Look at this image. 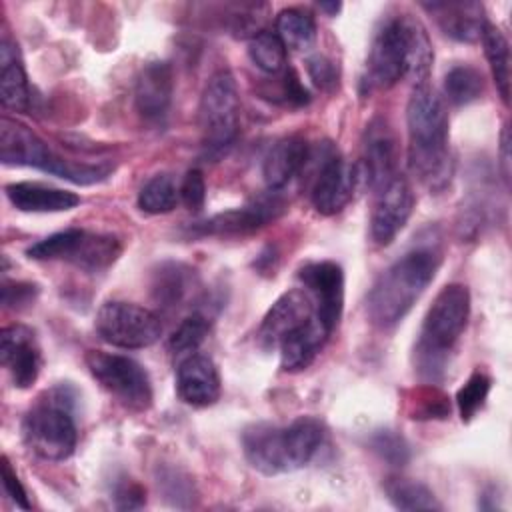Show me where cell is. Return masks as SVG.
Masks as SVG:
<instances>
[{"label":"cell","mask_w":512,"mask_h":512,"mask_svg":"<svg viewBox=\"0 0 512 512\" xmlns=\"http://www.w3.org/2000/svg\"><path fill=\"white\" fill-rule=\"evenodd\" d=\"M408 164L430 190H442L452 176L448 146V112L442 98L428 84L414 86L406 106Z\"/></svg>","instance_id":"6da1fadb"},{"label":"cell","mask_w":512,"mask_h":512,"mask_svg":"<svg viewBox=\"0 0 512 512\" xmlns=\"http://www.w3.org/2000/svg\"><path fill=\"white\" fill-rule=\"evenodd\" d=\"M434 60L432 42L422 22L410 14L388 18L376 32L368 54V80L372 86L390 88L400 78L426 84Z\"/></svg>","instance_id":"7a4b0ae2"},{"label":"cell","mask_w":512,"mask_h":512,"mask_svg":"<svg viewBox=\"0 0 512 512\" xmlns=\"http://www.w3.org/2000/svg\"><path fill=\"white\" fill-rule=\"evenodd\" d=\"M440 264L442 256L432 246L414 248L392 262L368 292L366 310L370 322L382 330L402 322L434 280Z\"/></svg>","instance_id":"3957f363"},{"label":"cell","mask_w":512,"mask_h":512,"mask_svg":"<svg viewBox=\"0 0 512 512\" xmlns=\"http://www.w3.org/2000/svg\"><path fill=\"white\" fill-rule=\"evenodd\" d=\"M470 316V292L464 284L444 286L432 300L414 348L416 368L424 378H438L462 336Z\"/></svg>","instance_id":"277c9868"},{"label":"cell","mask_w":512,"mask_h":512,"mask_svg":"<svg viewBox=\"0 0 512 512\" xmlns=\"http://www.w3.org/2000/svg\"><path fill=\"white\" fill-rule=\"evenodd\" d=\"M0 160L6 166H32L74 184H94L112 172L106 164L92 166L60 158L26 124L6 116L0 120Z\"/></svg>","instance_id":"5b68a950"},{"label":"cell","mask_w":512,"mask_h":512,"mask_svg":"<svg viewBox=\"0 0 512 512\" xmlns=\"http://www.w3.org/2000/svg\"><path fill=\"white\" fill-rule=\"evenodd\" d=\"M68 400L66 392L52 390L46 400H40L24 416V442L42 460H66L76 448L78 430Z\"/></svg>","instance_id":"8992f818"},{"label":"cell","mask_w":512,"mask_h":512,"mask_svg":"<svg viewBox=\"0 0 512 512\" xmlns=\"http://www.w3.org/2000/svg\"><path fill=\"white\" fill-rule=\"evenodd\" d=\"M198 118L206 152H226L236 140L240 122V98L230 70H218L210 76L202 90Z\"/></svg>","instance_id":"52a82bcc"},{"label":"cell","mask_w":512,"mask_h":512,"mask_svg":"<svg viewBox=\"0 0 512 512\" xmlns=\"http://www.w3.org/2000/svg\"><path fill=\"white\" fill-rule=\"evenodd\" d=\"M120 252L122 244L116 236L78 228L56 232L26 250L32 260H66L86 272L106 270L116 262Z\"/></svg>","instance_id":"ba28073f"},{"label":"cell","mask_w":512,"mask_h":512,"mask_svg":"<svg viewBox=\"0 0 512 512\" xmlns=\"http://www.w3.org/2000/svg\"><path fill=\"white\" fill-rule=\"evenodd\" d=\"M86 366L92 378L122 406L134 412H144L152 406L150 376L136 360L122 354L90 350L86 354Z\"/></svg>","instance_id":"9c48e42d"},{"label":"cell","mask_w":512,"mask_h":512,"mask_svg":"<svg viewBox=\"0 0 512 512\" xmlns=\"http://www.w3.org/2000/svg\"><path fill=\"white\" fill-rule=\"evenodd\" d=\"M94 328L104 342L126 350L152 346L162 336L158 314L144 306L120 300H110L100 306Z\"/></svg>","instance_id":"30bf717a"},{"label":"cell","mask_w":512,"mask_h":512,"mask_svg":"<svg viewBox=\"0 0 512 512\" xmlns=\"http://www.w3.org/2000/svg\"><path fill=\"white\" fill-rule=\"evenodd\" d=\"M242 452L248 464L266 476L298 470L288 430L268 422L250 424L244 428Z\"/></svg>","instance_id":"8fae6325"},{"label":"cell","mask_w":512,"mask_h":512,"mask_svg":"<svg viewBox=\"0 0 512 512\" xmlns=\"http://www.w3.org/2000/svg\"><path fill=\"white\" fill-rule=\"evenodd\" d=\"M304 290L310 294L316 318L332 334L344 310V270L338 262L320 260L310 262L298 272Z\"/></svg>","instance_id":"7c38bea8"},{"label":"cell","mask_w":512,"mask_h":512,"mask_svg":"<svg viewBox=\"0 0 512 512\" xmlns=\"http://www.w3.org/2000/svg\"><path fill=\"white\" fill-rule=\"evenodd\" d=\"M284 200L270 190L266 196H258L242 208H232L194 226L202 236H244L274 222L284 212Z\"/></svg>","instance_id":"4fadbf2b"},{"label":"cell","mask_w":512,"mask_h":512,"mask_svg":"<svg viewBox=\"0 0 512 512\" xmlns=\"http://www.w3.org/2000/svg\"><path fill=\"white\" fill-rule=\"evenodd\" d=\"M356 180H358L356 168L348 164L338 154V150L330 146L328 152L322 156V162L310 192V200L316 212L322 216L338 214L350 202Z\"/></svg>","instance_id":"5bb4252c"},{"label":"cell","mask_w":512,"mask_h":512,"mask_svg":"<svg viewBox=\"0 0 512 512\" xmlns=\"http://www.w3.org/2000/svg\"><path fill=\"white\" fill-rule=\"evenodd\" d=\"M414 210V192L406 178L394 176L380 192L370 218V238L388 246L404 230Z\"/></svg>","instance_id":"9a60e30c"},{"label":"cell","mask_w":512,"mask_h":512,"mask_svg":"<svg viewBox=\"0 0 512 512\" xmlns=\"http://www.w3.org/2000/svg\"><path fill=\"white\" fill-rule=\"evenodd\" d=\"M0 362L16 388H30L38 380L42 356L36 336L28 326L12 324L2 328Z\"/></svg>","instance_id":"2e32d148"},{"label":"cell","mask_w":512,"mask_h":512,"mask_svg":"<svg viewBox=\"0 0 512 512\" xmlns=\"http://www.w3.org/2000/svg\"><path fill=\"white\" fill-rule=\"evenodd\" d=\"M316 314L310 294L302 288L284 292L266 312L258 328V342L262 348L272 350L296 328L308 322Z\"/></svg>","instance_id":"e0dca14e"},{"label":"cell","mask_w":512,"mask_h":512,"mask_svg":"<svg viewBox=\"0 0 512 512\" xmlns=\"http://www.w3.org/2000/svg\"><path fill=\"white\" fill-rule=\"evenodd\" d=\"M176 392L182 402L194 408L212 406L222 392V382L214 360L206 354H188L176 372Z\"/></svg>","instance_id":"ac0fdd59"},{"label":"cell","mask_w":512,"mask_h":512,"mask_svg":"<svg viewBox=\"0 0 512 512\" xmlns=\"http://www.w3.org/2000/svg\"><path fill=\"white\" fill-rule=\"evenodd\" d=\"M396 140L386 120L374 118L366 126L362 178L372 190H382L396 174Z\"/></svg>","instance_id":"d6986e66"},{"label":"cell","mask_w":512,"mask_h":512,"mask_svg":"<svg viewBox=\"0 0 512 512\" xmlns=\"http://www.w3.org/2000/svg\"><path fill=\"white\" fill-rule=\"evenodd\" d=\"M174 94V76L168 62H148L136 80L134 100L140 116L148 122L166 118Z\"/></svg>","instance_id":"ffe728a7"},{"label":"cell","mask_w":512,"mask_h":512,"mask_svg":"<svg viewBox=\"0 0 512 512\" xmlns=\"http://www.w3.org/2000/svg\"><path fill=\"white\" fill-rule=\"evenodd\" d=\"M422 6L436 16L442 32L458 42H478L488 24L480 2H432Z\"/></svg>","instance_id":"44dd1931"},{"label":"cell","mask_w":512,"mask_h":512,"mask_svg":"<svg viewBox=\"0 0 512 512\" xmlns=\"http://www.w3.org/2000/svg\"><path fill=\"white\" fill-rule=\"evenodd\" d=\"M308 142L300 136H288L278 140L264 158L262 176L268 190H282L308 162Z\"/></svg>","instance_id":"7402d4cb"},{"label":"cell","mask_w":512,"mask_h":512,"mask_svg":"<svg viewBox=\"0 0 512 512\" xmlns=\"http://www.w3.org/2000/svg\"><path fill=\"white\" fill-rule=\"evenodd\" d=\"M4 192L20 212H66L80 204L78 194L40 182H14Z\"/></svg>","instance_id":"603a6c76"},{"label":"cell","mask_w":512,"mask_h":512,"mask_svg":"<svg viewBox=\"0 0 512 512\" xmlns=\"http://www.w3.org/2000/svg\"><path fill=\"white\" fill-rule=\"evenodd\" d=\"M328 336L330 332L314 314L308 322H304L300 328L290 332L278 344L280 368L286 372H300L308 368L314 362V358L320 354Z\"/></svg>","instance_id":"cb8c5ba5"},{"label":"cell","mask_w":512,"mask_h":512,"mask_svg":"<svg viewBox=\"0 0 512 512\" xmlns=\"http://www.w3.org/2000/svg\"><path fill=\"white\" fill-rule=\"evenodd\" d=\"M0 100L14 112H26L32 106V90L18 50L6 38L0 44Z\"/></svg>","instance_id":"d4e9b609"},{"label":"cell","mask_w":512,"mask_h":512,"mask_svg":"<svg viewBox=\"0 0 512 512\" xmlns=\"http://www.w3.org/2000/svg\"><path fill=\"white\" fill-rule=\"evenodd\" d=\"M276 34L286 48L294 52H306L316 44L314 16L304 8H284L276 16Z\"/></svg>","instance_id":"484cf974"},{"label":"cell","mask_w":512,"mask_h":512,"mask_svg":"<svg viewBox=\"0 0 512 512\" xmlns=\"http://www.w3.org/2000/svg\"><path fill=\"white\" fill-rule=\"evenodd\" d=\"M384 492L398 510H442V504L436 500L434 492L418 480L392 476L384 482Z\"/></svg>","instance_id":"4316f807"},{"label":"cell","mask_w":512,"mask_h":512,"mask_svg":"<svg viewBox=\"0 0 512 512\" xmlns=\"http://www.w3.org/2000/svg\"><path fill=\"white\" fill-rule=\"evenodd\" d=\"M482 44H484V54L490 64V72L494 78V84L500 92V98L504 104L510 100V48L506 36L492 26L490 22L486 24L482 32Z\"/></svg>","instance_id":"83f0119b"},{"label":"cell","mask_w":512,"mask_h":512,"mask_svg":"<svg viewBox=\"0 0 512 512\" xmlns=\"http://www.w3.org/2000/svg\"><path fill=\"white\" fill-rule=\"evenodd\" d=\"M484 92V80L480 70L468 64H458L450 68L444 76V94L450 104L466 106L478 100Z\"/></svg>","instance_id":"f1b7e54d"},{"label":"cell","mask_w":512,"mask_h":512,"mask_svg":"<svg viewBox=\"0 0 512 512\" xmlns=\"http://www.w3.org/2000/svg\"><path fill=\"white\" fill-rule=\"evenodd\" d=\"M248 56L256 68L266 74H278L286 68V46L276 32L260 30L248 42Z\"/></svg>","instance_id":"f546056e"},{"label":"cell","mask_w":512,"mask_h":512,"mask_svg":"<svg viewBox=\"0 0 512 512\" xmlns=\"http://www.w3.org/2000/svg\"><path fill=\"white\" fill-rule=\"evenodd\" d=\"M180 196L170 176H152L138 192V208L146 214H166L176 208Z\"/></svg>","instance_id":"4dcf8cb0"},{"label":"cell","mask_w":512,"mask_h":512,"mask_svg":"<svg viewBox=\"0 0 512 512\" xmlns=\"http://www.w3.org/2000/svg\"><path fill=\"white\" fill-rule=\"evenodd\" d=\"M192 274L182 264H164L160 266V272L154 280V292L156 300L162 302V306H176L184 300L188 288H190Z\"/></svg>","instance_id":"1f68e13d"},{"label":"cell","mask_w":512,"mask_h":512,"mask_svg":"<svg viewBox=\"0 0 512 512\" xmlns=\"http://www.w3.org/2000/svg\"><path fill=\"white\" fill-rule=\"evenodd\" d=\"M490 388H492V378L482 370L472 372L470 378L460 386V390L456 392V406L462 422H470L476 416V412L484 406L490 394Z\"/></svg>","instance_id":"d6a6232c"},{"label":"cell","mask_w":512,"mask_h":512,"mask_svg":"<svg viewBox=\"0 0 512 512\" xmlns=\"http://www.w3.org/2000/svg\"><path fill=\"white\" fill-rule=\"evenodd\" d=\"M210 330L208 320L202 314H192L188 318H184L178 328L172 332V336L168 338V350L172 354H194L200 344L206 340Z\"/></svg>","instance_id":"836d02e7"},{"label":"cell","mask_w":512,"mask_h":512,"mask_svg":"<svg viewBox=\"0 0 512 512\" xmlns=\"http://www.w3.org/2000/svg\"><path fill=\"white\" fill-rule=\"evenodd\" d=\"M372 448L378 452V456L382 460H386L394 466H402L410 456V450H408V444L404 442V438L392 430H380L372 438Z\"/></svg>","instance_id":"e575fe53"},{"label":"cell","mask_w":512,"mask_h":512,"mask_svg":"<svg viewBox=\"0 0 512 512\" xmlns=\"http://www.w3.org/2000/svg\"><path fill=\"white\" fill-rule=\"evenodd\" d=\"M178 196L182 200V204L188 210H200L206 202V182L200 170H188L180 188H178Z\"/></svg>","instance_id":"d590c367"},{"label":"cell","mask_w":512,"mask_h":512,"mask_svg":"<svg viewBox=\"0 0 512 512\" xmlns=\"http://www.w3.org/2000/svg\"><path fill=\"white\" fill-rule=\"evenodd\" d=\"M306 68H308V74L312 78V82L322 88V90H332L336 86V80H338V74H336V66L332 60H328L326 56L322 54H316V56H310L308 62H306Z\"/></svg>","instance_id":"8d00e7d4"},{"label":"cell","mask_w":512,"mask_h":512,"mask_svg":"<svg viewBox=\"0 0 512 512\" xmlns=\"http://www.w3.org/2000/svg\"><path fill=\"white\" fill-rule=\"evenodd\" d=\"M280 96L290 106H304L310 102L308 90L304 88V84L300 82L298 74L292 68L284 70V76L280 80Z\"/></svg>","instance_id":"74e56055"},{"label":"cell","mask_w":512,"mask_h":512,"mask_svg":"<svg viewBox=\"0 0 512 512\" xmlns=\"http://www.w3.org/2000/svg\"><path fill=\"white\" fill-rule=\"evenodd\" d=\"M2 486H4V492L6 496L18 506V508H24L28 510L30 508V502H28V496H26V490L22 486V482L18 480L16 472L12 470L8 458L4 456L2 458Z\"/></svg>","instance_id":"f35d334b"},{"label":"cell","mask_w":512,"mask_h":512,"mask_svg":"<svg viewBox=\"0 0 512 512\" xmlns=\"http://www.w3.org/2000/svg\"><path fill=\"white\" fill-rule=\"evenodd\" d=\"M36 294H38V288L34 284H24V282L4 284L2 286V304L6 308H20L22 304L34 302Z\"/></svg>","instance_id":"ab89813d"},{"label":"cell","mask_w":512,"mask_h":512,"mask_svg":"<svg viewBox=\"0 0 512 512\" xmlns=\"http://www.w3.org/2000/svg\"><path fill=\"white\" fill-rule=\"evenodd\" d=\"M144 502H146V494L138 484L124 482L116 488V508L134 510V508H142Z\"/></svg>","instance_id":"60d3db41"},{"label":"cell","mask_w":512,"mask_h":512,"mask_svg":"<svg viewBox=\"0 0 512 512\" xmlns=\"http://www.w3.org/2000/svg\"><path fill=\"white\" fill-rule=\"evenodd\" d=\"M510 138H508V126H504L502 130V138H500V154H502V170H504V178L508 180V164H510Z\"/></svg>","instance_id":"b9f144b4"},{"label":"cell","mask_w":512,"mask_h":512,"mask_svg":"<svg viewBox=\"0 0 512 512\" xmlns=\"http://www.w3.org/2000/svg\"><path fill=\"white\" fill-rule=\"evenodd\" d=\"M318 8H320V10H324V12H326V14H330V16H336V14L340 12L342 4H340V2H320V4H318Z\"/></svg>","instance_id":"7bdbcfd3"}]
</instances>
